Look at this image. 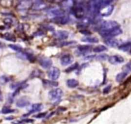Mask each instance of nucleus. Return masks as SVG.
<instances>
[{
	"instance_id": "obj_1",
	"label": "nucleus",
	"mask_w": 131,
	"mask_h": 124,
	"mask_svg": "<svg viewBox=\"0 0 131 124\" xmlns=\"http://www.w3.org/2000/svg\"><path fill=\"white\" fill-rule=\"evenodd\" d=\"M120 27L119 24L115 21H103L98 27V30L100 34H103L104 33L111 31L114 29Z\"/></svg>"
},
{
	"instance_id": "obj_2",
	"label": "nucleus",
	"mask_w": 131,
	"mask_h": 124,
	"mask_svg": "<svg viewBox=\"0 0 131 124\" xmlns=\"http://www.w3.org/2000/svg\"><path fill=\"white\" fill-rule=\"evenodd\" d=\"M70 11L75 15L77 18L79 19L82 18L85 14V8L84 5L80 3H75Z\"/></svg>"
},
{
	"instance_id": "obj_3",
	"label": "nucleus",
	"mask_w": 131,
	"mask_h": 124,
	"mask_svg": "<svg viewBox=\"0 0 131 124\" xmlns=\"http://www.w3.org/2000/svg\"><path fill=\"white\" fill-rule=\"evenodd\" d=\"M63 95V91L59 88H55L49 92V98L50 100L53 102H59Z\"/></svg>"
},
{
	"instance_id": "obj_4",
	"label": "nucleus",
	"mask_w": 131,
	"mask_h": 124,
	"mask_svg": "<svg viewBox=\"0 0 131 124\" xmlns=\"http://www.w3.org/2000/svg\"><path fill=\"white\" fill-rule=\"evenodd\" d=\"M122 33V29L120 27L117 28V29H114V30H111V31H109V32H106V33H104L103 34H101V36L103 38H105L109 39V38H113V37H115V36H118V35L121 34Z\"/></svg>"
},
{
	"instance_id": "obj_5",
	"label": "nucleus",
	"mask_w": 131,
	"mask_h": 124,
	"mask_svg": "<svg viewBox=\"0 0 131 124\" xmlns=\"http://www.w3.org/2000/svg\"><path fill=\"white\" fill-rule=\"evenodd\" d=\"M53 22L57 24H60V25H65L67 24L70 21V17L65 14L61 15V16L55 17L51 20Z\"/></svg>"
},
{
	"instance_id": "obj_6",
	"label": "nucleus",
	"mask_w": 131,
	"mask_h": 124,
	"mask_svg": "<svg viewBox=\"0 0 131 124\" xmlns=\"http://www.w3.org/2000/svg\"><path fill=\"white\" fill-rule=\"evenodd\" d=\"M91 50L92 47L90 45H81V46L78 47L75 53L78 56L85 55V54L89 53Z\"/></svg>"
},
{
	"instance_id": "obj_7",
	"label": "nucleus",
	"mask_w": 131,
	"mask_h": 124,
	"mask_svg": "<svg viewBox=\"0 0 131 124\" xmlns=\"http://www.w3.org/2000/svg\"><path fill=\"white\" fill-rule=\"evenodd\" d=\"M60 71L57 67H51L48 73V77L53 81L57 79L60 76Z\"/></svg>"
},
{
	"instance_id": "obj_8",
	"label": "nucleus",
	"mask_w": 131,
	"mask_h": 124,
	"mask_svg": "<svg viewBox=\"0 0 131 124\" xmlns=\"http://www.w3.org/2000/svg\"><path fill=\"white\" fill-rule=\"evenodd\" d=\"M52 61L50 58L42 57L39 59V65L44 69H50L52 66Z\"/></svg>"
},
{
	"instance_id": "obj_9",
	"label": "nucleus",
	"mask_w": 131,
	"mask_h": 124,
	"mask_svg": "<svg viewBox=\"0 0 131 124\" xmlns=\"http://www.w3.org/2000/svg\"><path fill=\"white\" fill-rule=\"evenodd\" d=\"M108 59H109L110 64H113V65H118V64H123L125 61L124 58L119 55L111 56L109 57Z\"/></svg>"
},
{
	"instance_id": "obj_10",
	"label": "nucleus",
	"mask_w": 131,
	"mask_h": 124,
	"mask_svg": "<svg viewBox=\"0 0 131 124\" xmlns=\"http://www.w3.org/2000/svg\"><path fill=\"white\" fill-rule=\"evenodd\" d=\"M73 60L74 58L70 54H66L60 58V64L63 66H67L72 64Z\"/></svg>"
},
{
	"instance_id": "obj_11",
	"label": "nucleus",
	"mask_w": 131,
	"mask_h": 124,
	"mask_svg": "<svg viewBox=\"0 0 131 124\" xmlns=\"http://www.w3.org/2000/svg\"><path fill=\"white\" fill-rule=\"evenodd\" d=\"M54 36L59 40H66L69 36V32L66 30H58L55 32Z\"/></svg>"
},
{
	"instance_id": "obj_12",
	"label": "nucleus",
	"mask_w": 131,
	"mask_h": 124,
	"mask_svg": "<svg viewBox=\"0 0 131 124\" xmlns=\"http://www.w3.org/2000/svg\"><path fill=\"white\" fill-rule=\"evenodd\" d=\"M30 102L27 98L26 97H22L16 102V106L19 108H23V107H25L30 105Z\"/></svg>"
},
{
	"instance_id": "obj_13",
	"label": "nucleus",
	"mask_w": 131,
	"mask_h": 124,
	"mask_svg": "<svg viewBox=\"0 0 131 124\" xmlns=\"http://www.w3.org/2000/svg\"><path fill=\"white\" fill-rule=\"evenodd\" d=\"M32 8L35 11H41L46 7V4L41 1H36L32 4Z\"/></svg>"
},
{
	"instance_id": "obj_14",
	"label": "nucleus",
	"mask_w": 131,
	"mask_h": 124,
	"mask_svg": "<svg viewBox=\"0 0 131 124\" xmlns=\"http://www.w3.org/2000/svg\"><path fill=\"white\" fill-rule=\"evenodd\" d=\"M42 108H43V105L41 103H35V104L31 105V109L29 111V112L28 113V114L25 115V116H28V115L30 114L31 113H36V112H39L42 109Z\"/></svg>"
},
{
	"instance_id": "obj_15",
	"label": "nucleus",
	"mask_w": 131,
	"mask_h": 124,
	"mask_svg": "<svg viewBox=\"0 0 131 124\" xmlns=\"http://www.w3.org/2000/svg\"><path fill=\"white\" fill-rule=\"evenodd\" d=\"M113 9H114V6L110 5L107 6V7H105L104 8L102 9L100 11V13L102 15V16H104V17H105V16H109L112 14Z\"/></svg>"
},
{
	"instance_id": "obj_16",
	"label": "nucleus",
	"mask_w": 131,
	"mask_h": 124,
	"mask_svg": "<svg viewBox=\"0 0 131 124\" xmlns=\"http://www.w3.org/2000/svg\"><path fill=\"white\" fill-rule=\"evenodd\" d=\"M18 58H21L23 59H28L30 61H34V56L31 54H30L28 52H19V54L17 55Z\"/></svg>"
},
{
	"instance_id": "obj_17",
	"label": "nucleus",
	"mask_w": 131,
	"mask_h": 124,
	"mask_svg": "<svg viewBox=\"0 0 131 124\" xmlns=\"http://www.w3.org/2000/svg\"><path fill=\"white\" fill-rule=\"evenodd\" d=\"M48 12L49 15H51V16H53L54 17L64 14L63 11H62V10H60V8H51V9H50Z\"/></svg>"
},
{
	"instance_id": "obj_18",
	"label": "nucleus",
	"mask_w": 131,
	"mask_h": 124,
	"mask_svg": "<svg viewBox=\"0 0 131 124\" xmlns=\"http://www.w3.org/2000/svg\"><path fill=\"white\" fill-rule=\"evenodd\" d=\"M30 6H32L31 2H21L17 5V8L19 11H26L30 8Z\"/></svg>"
},
{
	"instance_id": "obj_19",
	"label": "nucleus",
	"mask_w": 131,
	"mask_h": 124,
	"mask_svg": "<svg viewBox=\"0 0 131 124\" xmlns=\"http://www.w3.org/2000/svg\"><path fill=\"white\" fill-rule=\"evenodd\" d=\"M82 41L85 43H96L98 42V39L96 37H93V36H84L81 39Z\"/></svg>"
},
{
	"instance_id": "obj_20",
	"label": "nucleus",
	"mask_w": 131,
	"mask_h": 124,
	"mask_svg": "<svg viewBox=\"0 0 131 124\" xmlns=\"http://www.w3.org/2000/svg\"><path fill=\"white\" fill-rule=\"evenodd\" d=\"M105 43H106L107 45L111 47H116L119 46V41H118V40L114 38L106 39Z\"/></svg>"
},
{
	"instance_id": "obj_21",
	"label": "nucleus",
	"mask_w": 131,
	"mask_h": 124,
	"mask_svg": "<svg viewBox=\"0 0 131 124\" xmlns=\"http://www.w3.org/2000/svg\"><path fill=\"white\" fill-rule=\"evenodd\" d=\"M66 83H67L68 87H70V88H75V87H78L79 85V82L75 79H68Z\"/></svg>"
},
{
	"instance_id": "obj_22",
	"label": "nucleus",
	"mask_w": 131,
	"mask_h": 124,
	"mask_svg": "<svg viewBox=\"0 0 131 124\" xmlns=\"http://www.w3.org/2000/svg\"><path fill=\"white\" fill-rule=\"evenodd\" d=\"M107 50V47L104 46V45H98V46L93 48V52L96 53L102 52L105 51Z\"/></svg>"
},
{
	"instance_id": "obj_23",
	"label": "nucleus",
	"mask_w": 131,
	"mask_h": 124,
	"mask_svg": "<svg viewBox=\"0 0 131 124\" xmlns=\"http://www.w3.org/2000/svg\"><path fill=\"white\" fill-rule=\"evenodd\" d=\"M127 74H126L123 72H122V73H119V74L116 75V81L118 82V83H121V82L124 80L125 78L127 77Z\"/></svg>"
},
{
	"instance_id": "obj_24",
	"label": "nucleus",
	"mask_w": 131,
	"mask_h": 124,
	"mask_svg": "<svg viewBox=\"0 0 131 124\" xmlns=\"http://www.w3.org/2000/svg\"><path fill=\"white\" fill-rule=\"evenodd\" d=\"M119 49L120 50H123V51H128L129 50H131V41L122 44V45L119 47Z\"/></svg>"
},
{
	"instance_id": "obj_25",
	"label": "nucleus",
	"mask_w": 131,
	"mask_h": 124,
	"mask_svg": "<svg viewBox=\"0 0 131 124\" xmlns=\"http://www.w3.org/2000/svg\"><path fill=\"white\" fill-rule=\"evenodd\" d=\"M44 85L46 86H48V87H57L58 83L57 82H55V81H50V80H46V79H43L42 80Z\"/></svg>"
},
{
	"instance_id": "obj_26",
	"label": "nucleus",
	"mask_w": 131,
	"mask_h": 124,
	"mask_svg": "<svg viewBox=\"0 0 131 124\" xmlns=\"http://www.w3.org/2000/svg\"><path fill=\"white\" fill-rule=\"evenodd\" d=\"M124 73L128 75L131 72V61H129L127 63L123 68V71Z\"/></svg>"
},
{
	"instance_id": "obj_27",
	"label": "nucleus",
	"mask_w": 131,
	"mask_h": 124,
	"mask_svg": "<svg viewBox=\"0 0 131 124\" xmlns=\"http://www.w3.org/2000/svg\"><path fill=\"white\" fill-rule=\"evenodd\" d=\"M8 47H9L11 49L17 52H21L23 50V48L21 47V46H19V45H14V44H10V45H8Z\"/></svg>"
},
{
	"instance_id": "obj_28",
	"label": "nucleus",
	"mask_w": 131,
	"mask_h": 124,
	"mask_svg": "<svg viewBox=\"0 0 131 124\" xmlns=\"http://www.w3.org/2000/svg\"><path fill=\"white\" fill-rule=\"evenodd\" d=\"M3 38H4L5 40H8L10 41H16V39L15 38V36L14 35H12V34L10 33H6L3 35Z\"/></svg>"
},
{
	"instance_id": "obj_29",
	"label": "nucleus",
	"mask_w": 131,
	"mask_h": 124,
	"mask_svg": "<svg viewBox=\"0 0 131 124\" xmlns=\"http://www.w3.org/2000/svg\"><path fill=\"white\" fill-rule=\"evenodd\" d=\"M15 112V110L12 109L10 107H3V108L2 109V112L3 114H10L12 113V112Z\"/></svg>"
},
{
	"instance_id": "obj_30",
	"label": "nucleus",
	"mask_w": 131,
	"mask_h": 124,
	"mask_svg": "<svg viewBox=\"0 0 131 124\" xmlns=\"http://www.w3.org/2000/svg\"><path fill=\"white\" fill-rule=\"evenodd\" d=\"M33 122V120H30V119H23L21 120H18L13 123V124H25L26 123H31Z\"/></svg>"
},
{
	"instance_id": "obj_31",
	"label": "nucleus",
	"mask_w": 131,
	"mask_h": 124,
	"mask_svg": "<svg viewBox=\"0 0 131 124\" xmlns=\"http://www.w3.org/2000/svg\"><path fill=\"white\" fill-rule=\"evenodd\" d=\"M78 66H79L78 64H73V65H72L71 66H70V67L68 68L67 69H66L65 72H66V73H71V72H72L73 70H75V69H77Z\"/></svg>"
},
{
	"instance_id": "obj_32",
	"label": "nucleus",
	"mask_w": 131,
	"mask_h": 124,
	"mask_svg": "<svg viewBox=\"0 0 131 124\" xmlns=\"http://www.w3.org/2000/svg\"><path fill=\"white\" fill-rule=\"evenodd\" d=\"M107 57H108V56L107 55V54H100V55L96 56V59H98V60L104 61V60H105V59H107L108 58Z\"/></svg>"
},
{
	"instance_id": "obj_33",
	"label": "nucleus",
	"mask_w": 131,
	"mask_h": 124,
	"mask_svg": "<svg viewBox=\"0 0 131 124\" xmlns=\"http://www.w3.org/2000/svg\"><path fill=\"white\" fill-rule=\"evenodd\" d=\"M111 85H109L107 86L106 87H105L104 91H103L104 94H107V93H109V91H111Z\"/></svg>"
},
{
	"instance_id": "obj_34",
	"label": "nucleus",
	"mask_w": 131,
	"mask_h": 124,
	"mask_svg": "<svg viewBox=\"0 0 131 124\" xmlns=\"http://www.w3.org/2000/svg\"><path fill=\"white\" fill-rule=\"evenodd\" d=\"M46 112H45V113H41V114H39V115L36 116L35 117L38 118H42V117H44V116H46Z\"/></svg>"
},
{
	"instance_id": "obj_35",
	"label": "nucleus",
	"mask_w": 131,
	"mask_h": 124,
	"mask_svg": "<svg viewBox=\"0 0 131 124\" xmlns=\"http://www.w3.org/2000/svg\"><path fill=\"white\" fill-rule=\"evenodd\" d=\"M13 119H14L13 116H9V117L6 118L5 120H13Z\"/></svg>"
},
{
	"instance_id": "obj_36",
	"label": "nucleus",
	"mask_w": 131,
	"mask_h": 124,
	"mask_svg": "<svg viewBox=\"0 0 131 124\" xmlns=\"http://www.w3.org/2000/svg\"><path fill=\"white\" fill-rule=\"evenodd\" d=\"M3 100V96H2V92L0 90V101Z\"/></svg>"
},
{
	"instance_id": "obj_37",
	"label": "nucleus",
	"mask_w": 131,
	"mask_h": 124,
	"mask_svg": "<svg viewBox=\"0 0 131 124\" xmlns=\"http://www.w3.org/2000/svg\"><path fill=\"white\" fill-rule=\"evenodd\" d=\"M0 44H1V43H0Z\"/></svg>"
}]
</instances>
